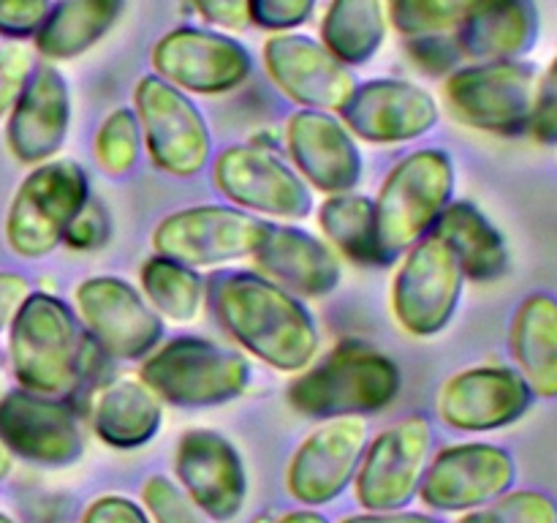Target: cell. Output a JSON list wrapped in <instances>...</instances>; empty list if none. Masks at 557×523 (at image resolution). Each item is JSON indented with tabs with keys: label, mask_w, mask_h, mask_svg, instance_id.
Returning a JSON list of instances; mask_svg holds the SVG:
<instances>
[{
	"label": "cell",
	"mask_w": 557,
	"mask_h": 523,
	"mask_svg": "<svg viewBox=\"0 0 557 523\" xmlns=\"http://www.w3.org/2000/svg\"><path fill=\"white\" fill-rule=\"evenodd\" d=\"M455 191V163L444 150H417L403 158L375 199V229L384 259L403 254L438 221Z\"/></svg>",
	"instance_id": "cell-4"
},
{
	"label": "cell",
	"mask_w": 557,
	"mask_h": 523,
	"mask_svg": "<svg viewBox=\"0 0 557 523\" xmlns=\"http://www.w3.org/2000/svg\"><path fill=\"white\" fill-rule=\"evenodd\" d=\"M288 150L299 172L326 194H343L359 183L362 156L348 131L321 109H305L288 120Z\"/></svg>",
	"instance_id": "cell-23"
},
{
	"label": "cell",
	"mask_w": 557,
	"mask_h": 523,
	"mask_svg": "<svg viewBox=\"0 0 557 523\" xmlns=\"http://www.w3.org/2000/svg\"><path fill=\"white\" fill-rule=\"evenodd\" d=\"M33 71V54L25 44L0 47V118L11 112Z\"/></svg>",
	"instance_id": "cell-39"
},
{
	"label": "cell",
	"mask_w": 557,
	"mask_h": 523,
	"mask_svg": "<svg viewBox=\"0 0 557 523\" xmlns=\"http://www.w3.org/2000/svg\"><path fill=\"white\" fill-rule=\"evenodd\" d=\"M107 232H109V223H107V210H103L98 202H85L79 212H76L74 221L69 223L65 229V238L63 243H69L71 248H96V245L107 243Z\"/></svg>",
	"instance_id": "cell-42"
},
{
	"label": "cell",
	"mask_w": 557,
	"mask_h": 523,
	"mask_svg": "<svg viewBox=\"0 0 557 523\" xmlns=\"http://www.w3.org/2000/svg\"><path fill=\"white\" fill-rule=\"evenodd\" d=\"M430 450L433 425L424 414H411L375 436L354 474L359 504L370 512L403 510L422 485Z\"/></svg>",
	"instance_id": "cell-10"
},
{
	"label": "cell",
	"mask_w": 557,
	"mask_h": 523,
	"mask_svg": "<svg viewBox=\"0 0 557 523\" xmlns=\"http://www.w3.org/2000/svg\"><path fill=\"white\" fill-rule=\"evenodd\" d=\"M533 390L517 368L479 365L451 376L438 396V414L449 428L466 434L509 428L533 406Z\"/></svg>",
	"instance_id": "cell-16"
},
{
	"label": "cell",
	"mask_w": 557,
	"mask_h": 523,
	"mask_svg": "<svg viewBox=\"0 0 557 523\" xmlns=\"http://www.w3.org/2000/svg\"><path fill=\"white\" fill-rule=\"evenodd\" d=\"M511 360L536 398L557 401V297L533 292L517 305L509 327Z\"/></svg>",
	"instance_id": "cell-26"
},
{
	"label": "cell",
	"mask_w": 557,
	"mask_h": 523,
	"mask_svg": "<svg viewBox=\"0 0 557 523\" xmlns=\"http://www.w3.org/2000/svg\"><path fill=\"white\" fill-rule=\"evenodd\" d=\"M71 120V96L65 76L52 63L33 65L14 109H11V153L22 163H44L63 147Z\"/></svg>",
	"instance_id": "cell-22"
},
{
	"label": "cell",
	"mask_w": 557,
	"mask_h": 523,
	"mask_svg": "<svg viewBox=\"0 0 557 523\" xmlns=\"http://www.w3.org/2000/svg\"><path fill=\"white\" fill-rule=\"evenodd\" d=\"M134 101L156 167L174 178L199 174L210 161V131L194 101L158 74L141 76Z\"/></svg>",
	"instance_id": "cell-8"
},
{
	"label": "cell",
	"mask_w": 557,
	"mask_h": 523,
	"mask_svg": "<svg viewBox=\"0 0 557 523\" xmlns=\"http://www.w3.org/2000/svg\"><path fill=\"white\" fill-rule=\"evenodd\" d=\"M9 472H11V452L5 450L3 441H0V479L9 477Z\"/></svg>",
	"instance_id": "cell-48"
},
{
	"label": "cell",
	"mask_w": 557,
	"mask_h": 523,
	"mask_svg": "<svg viewBox=\"0 0 557 523\" xmlns=\"http://www.w3.org/2000/svg\"><path fill=\"white\" fill-rule=\"evenodd\" d=\"M141 289L150 300L152 311L174 321H190L201 308L205 283L194 267L183 262L152 256L141 267Z\"/></svg>",
	"instance_id": "cell-32"
},
{
	"label": "cell",
	"mask_w": 557,
	"mask_h": 523,
	"mask_svg": "<svg viewBox=\"0 0 557 523\" xmlns=\"http://www.w3.org/2000/svg\"><path fill=\"white\" fill-rule=\"evenodd\" d=\"M315 0H248V16L253 25L275 33H292L313 16Z\"/></svg>",
	"instance_id": "cell-38"
},
{
	"label": "cell",
	"mask_w": 557,
	"mask_h": 523,
	"mask_svg": "<svg viewBox=\"0 0 557 523\" xmlns=\"http://www.w3.org/2000/svg\"><path fill=\"white\" fill-rule=\"evenodd\" d=\"M400 368L362 343H343L288 387V403L305 417H359L389 406L400 392Z\"/></svg>",
	"instance_id": "cell-3"
},
{
	"label": "cell",
	"mask_w": 557,
	"mask_h": 523,
	"mask_svg": "<svg viewBox=\"0 0 557 523\" xmlns=\"http://www.w3.org/2000/svg\"><path fill=\"white\" fill-rule=\"evenodd\" d=\"M199 16L212 27L223 31H239L250 22L248 0H190Z\"/></svg>",
	"instance_id": "cell-44"
},
{
	"label": "cell",
	"mask_w": 557,
	"mask_h": 523,
	"mask_svg": "<svg viewBox=\"0 0 557 523\" xmlns=\"http://www.w3.org/2000/svg\"><path fill=\"white\" fill-rule=\"evenodd\" d=\"M430 232L449 245L462 276L471 281L487 283L509 270V245L504 234L471 202H449Z\"/></svg>",
	"instance_id": "cell-27"
},
{
	"label": "cell",
	"mask_w": 557,
	"mask_h": 523,
	"mask_svg": "<svg viewBox=\"0 0 557 523\" xmlns=\"http://www.w3.org/2000/svg\"><path fill=\"white\" fill-rule=\"evenodd\" d=\"M0 523H14V521H11L9 515H3V512H0Z\"/></svg>",
	"instance_id": "cell-49"
},
{
	"label": "cell",
	"mask_w": 557,
	"mask_h": 523,
	"mask_svg": "<svg viewBox=\"0 0 557 523\" xmlns=\"http://www.w3.org/2000/svg\"><path fill=\"white\" fill-rule=\"evenodd\" d=\"M319 223L326 240L357 265H384L375 229V202L359 194H332L319 207Z\"/></svg>",
	"instance_id": "cell-31"
},
{
	"label": "cell",
	"mask_w": 557,
	"mask_h": 523,
	"mask_svg": "<svg viewBox=\"0 0 557 523\" xmlns=\"http://www.w3.org/2000/svg\"><path fill=\"white\" fill-rule=\"evenodd\" d=\"M0 441L38 466H71L85 452L79 417L63 398L14 390L0 398Z\"/></svg>",
	"instance_id": "cell-15"
},
{
	"label": "cell",
	"mask_w": 557,
	"mask_h": 523,
	"mask_svg": "<svg viewBox=\"0 0 557 523\" xmlns=\"http://www.w3.org/2000/svg\"><path fill=\"white\" fill-rule=\"evenodd\" d=\"M139 376L161 401L174 406H218L243 396L250 365L234 349L183 336L147 354Z\"/></svg>",
	"instance_id": "cell-5"
},
{
	"label": "cell",
	"mask_w": 557,
	"mask_h": 523,
	"mask_svg": "<svg viewBox=\"0 0 557 523\" xmlns=\"http://www.w3.org/2000/svg\"><path fill=\"white\" fill-rule=\"evenodd\" d=\"M212 308L239 346L277 370H305L319 349L313 316L292 292L256 272H223L212 281Z\"/></svg>",
	"instance_id": "cell-1"
},
{
	"label": "cell",
	"mask_w": 557,
	"mask_h": 523,
	"mask_svg": "<svg viewBox=\"0 0 557 523\" xmlns=\"http://www.w3.org/2000/svg\"><path fill=\"white\" fill-rule=\"evenodd\" d=\"M386 25V0H330L321 20V44L343 65H359L379 52Z\"/></svg>",
	"instance_id": "cell-30"
},
{
	"label": "cell",
	"mask_w": 557,
	"mask_h": 523,
	"mask_svg": "<svg viewBox=\"0 0 557 523\" xmlns=\"http://www.w3.org/2000/svg\"><path fill=\"white\" fill-rule=\"evenodd\" d=\"M30 294L25 276H16V272H0V330L9 325L16 316L20 305L25 303V297Z\"/></svg>",
	"instance_id": "cell-45"
},
{
	"label": "cell",
	"mask_w": 557,
	"mask_h": 523,
	"mask_svg": "<svg viewBox=\"0 0 557 523\" xmlns=\"http://www.w3.org/2000/svg\"><path fill=\"white\" fill-rule=\"evenodd\" d=\"M368 447V423L362 417H332L315 428L294 452L286 488L310 507L335 501L357 474Z\"/></svg>",
	"instance_id": "cell-17"
},
{
	"label": "cell",
	"mask_w": 557,
	"mask_h": 523,
	"mask_svg": "<svg viewBox=\"0 0 557 523\" xmlns=\"http://www.w3.org/2000/svg\"><path fill=\"white\" fill-rule=\"evenodd\" d=\"M272 523H330V521L313 510H297V512H286V515H281Z\"/></svg>",
	"instance_id": "cell-47"
},
{
	"label": "cell",
	"mask_w": 557,
	"mask_h": 523,
	"mask_svg": "<svg viewBox=\"0 0 557 523\" xmlns=\"http://www.w3.org/2000/svg\"><path fill=\"white\" fill-rule=\"evenodd\" d=\"M457 523H557V501L536 488L506 490L498 499L468 510Z\"/></svg>",
	"instance_id": "cell-34"
},
{
	"label": "cell",
	"mask_w": 557,
	"mask_h": 523,
	"mask_svg": "<svg viewBox=\"0 0 557 523\" xmlns=\"http://www.w3.org/2000/svg\"><path fill=\"white\" fill-rule=\"evenodd\" d=\"M141 501L152 523H207V515L188 499V494L163 474H152L141 485Z\"/></svg>",
	"instance_id": "cell-36"
},
{
	"label": "cell",
	"mask_w": 557,
	"mask_h": 523,
	"mask_svg": "<svg viewBox=\"0 0 557 523\" xmlns=\"http://www.w3.org/2000/svg\"><path fill=\"white\" fill-rule=\"evenodd\" d=\"M517 463L509 450L487 441L446 447L428 463L419 496L441 512H468L511 490Z\"/></svg>",
	"instance_id": "cell-12"
},
{
	"label": "cell",
	"mask_w": 557,
	"mask_h": 523,
	"mask_svg": "<svg viewBox=\"0 0 557 523\" xmlns=\"http://www.w3.org/2000/svg\"><path fill=\"white\" fill-rule=\"evenodd\" d=\"M123 9L125 0H60L49 5L33 41L47 60L79 58L112 31Z\"/></svg>",
	"instance_id": "cell-28"
},
{
	"label": "cell",
	"mask_w": 557,
	"mask_h": 523,
	"mask_svg": "<svg viewBox=\"0 0 557 523\" xmlns=\"http://www.w3.org/2000/svg\"><path fill=\"white\" fill-rule=\"evenodd\" d=\"M82 523H150L145 510L125 496H98L82 515Z\"/></svg>",
	"instance_id": "cell-43"
},
{
	"label": "cell",
	"mask_w": 557,
	"mask_h": 523,
	"mask_svg": "<svg viewBox=\"0 0 557 523\" xmlns=\"http://www.w3.org/2000/svg\"><path fill=\"white\" fill-rule=\"evenodd\" d=\"M528 134H531L539 145L557 147V54L549 60L544 74L536 80Z\"/></svg>",
	"instance_id": "cell-37"
},
{
	"label": "cell",
	"mask_w": 557,
	"mask_h": 523,
	"mask_svg": "<svg viewBox=\"0 0 557 523\" xmlns=\"http://www.w3.org/2000/svg\"><path fill=\"white\" fill-rule=\"evenodd\" d=\"M270 80L292 101L310 109H341L357 87V80L324 44L299 33H275L261 49Z\"/></svg>",
	"instance_id": "cell-19"
},
{
	"label": "cell",
	"mask_w": 557,
	"mask_h": 523,
	"mask_svg": "<svg viewBox=\"0 0 557 523\" xmlns=\"http://www.w3.org/2000/svg\"><path fill=\"white\" fill-rule=\"evenodd\" d=\"M539 38L536 0H487L455 33L462 60L498 63L522 60Z\"/></svg>",
	"instance_id": "cell-25"
},
{
	"label": "cell",
	"mask_w": 557,
	"mask_h": 523,
	"mask_svg": "<svg viewBox=\"0 0 557 523\" xmlns=\"http://www.w3.org/2000/svg\"><path fill=\"white\" fill-rule=\"evenodd\" d=\"M487 0H386L389 22L406 38L455 36Z\"/></svg>",
	"instance_id": "cell-33"
},
{
	"label": "cell",
	"mask_w": 557,
	"mask_h": 523,
	"mask_svg": "<svg viewBox=\"0 0 557 523\" xmlns=\"http://www.w3.org/2000/svg\"><path fill=\"white\" fill-rule=\"evenodd\" d=\"M343 123L364 142H408L438 123V104L424 87L403 80H373L354 87L341 107Z\"/></svg>",
	"instance_id": "cell-21"
},
{
	"label": "cell",
	"mask_w": 557,
	"mask_h": 523,
	"mask_svg": "<svg viewBox=\"0 0 557 523\" xmlns=\"http://www.w3.org/2000/svg\"><path fill=\"white\" fill-rule=\"evenodd\" d=\"M253 259L264 278L302 297H321L341 281L337 256L302 229L270 223Z\"/></svg>",
	"instance_id": "cell-24"
},
{
	"label": "cell",
	"mask_w": 557,
	"mask_h": 523,
	"mask_svg": "<svg viewBox=\"0 0 557 523\" xmlns=\"http://www.w3.org/2000/svg\"><path fill=\"white\" fill-rule=\"evenodd\" d=\"M267 227V221H256L232 207L201 205L163 218L152 234V245L166 259L188 267H212L253 256Z\"/></svg>",
	"instance_id": "cell-11"
},
{
	"label": "cell",
	"mask_w": 557,
	"mask_h": 523,
	"mask_svg": "<svg viewBox=\"0 0 557 523\" xmlns=\"http://www.w3.org/2000/svg\"><path fill=\"white\" fill-rule=\"evenodd\" d=\"M87 199V178L74 161L38 163L20 185L5 216L11 251L33 259L58 248Z\"/></svg>",
	"instance_id": "cell-7"
},
{
	"label": "cell",
	"mask_w": 557,
	"mask_h": 523,
	"mask_svg": "<svg viewBox=\"0 0 557 523\" xmlns=\"http://www.w3.org/2000/svg\"><path fill=\"white\" fill-rule=\"evenodd\" d=\"M341 523H441L435 518L422 515V512H400V510H386V512H368V515H351Z\"/></svg>",
	"instance_id": "cell-46"
},
{
	"label": "cell",
	"mask_w": 557,
	"mask_h": 523,
	"mask_svg": "<svg viewBox=\"0 0 557 523\" xmlns=\"http://www.w3.org/2000/svg\"><path fill=\"white\" fill-rule=\"evenodd\" d=\"M536 80V69L525 60L471 63L451 71L444 96L451 114L468 129L522 136L531 123Z\"/></svg>",
	"instance_id": "cell-6"
},
{
	"label": "cell",
	"mask_w": 557,
	"mask_h": 523,
	"mask_svg": "<svg viewBox=\"0 0 557 523\" xmlns=\"http://www.w3.org/2000/svg\"><path fill=\"white\" fill-rule=\"evenodd\" d=\"M161 428V398L145 381H114L92 406V430L117 450H134L156 439Z\"/></svg>",
	"instance_id": "cell-29"
},
{
	"label": "cell",
	"mask_w": 557,
	"mask_h": 523,
	"mask_svg": "<svg viewBox=\"0 0 557 523\" xmlns=\"http://www.w3.org/2000/svg\"><path fill=\"white\" fill-rule=\"evenodd\" d=\"M152 65L161 80L180 90L221 96L248 80L253 60L248 49L226 33L177 27L156 44Z\"/></svg>",
	"instance_id": "cell-13"
},
{
	"label": "cell",
	"mask_w": 557,
	"mask_h": 523,
	"mask_svg": "<svg viewBox=\"0 0 557 523\" xmlns=\"http://www.w3.org/2000/svg\"><path fill=\"white\" fill-rule=\"evenodd\" d=\"M139 120L131 109H114L101 123L96 136V158L112 178L125 174L139 158Z\"/></svg>",
	"instance_id": "cell-35"
},
{
	"label": "cell",
	"mask_w": 557,
	"mask_h": 523,
	"mask_svg": "<svg viewBox=\"0 0 557 523\" xmlns=\"http://www.w3.org/2000/svg\"><path fill=\"white\" fill-rule=\"evenodd\" d=\"M462 281L455 254L438 234L413 243L392 283V311L403 330L422 338L444 330L460 303Z\"/></svg>",
	"instance_id": "cell-9"
},
{
	"label": "cell",
	"mask_w": 557,
	"mask_h": 523,
	"mask_svg": "<svg viewBox=\"0 0 557 523\" xmlns=\"http://www.w3.org/2000/svg\"><path fill=\"white\" fill-rule=\"evenodd\" d=\"M408 52L417 60V65L428 74H444V71H455L462 54L457 49V41L451 33H438V36H417L408 38Z\"/></svg>",
	"instance_id": "cell-40"
},
{
	"label": "cell",
	"mask_w": 557,
	"mask_h": 523,
	"mask_svg": "<svg viewBox=\"0 0 557 523\" xmlns=\"http://www.w3.org/2000/svg\"><path fill=\"white\" fill-rule=\"evenodd\" d=\"M174 472L188 499L212 521H232L245 507L248 479L243 458L237 447L215 430H185L174 452Z\"/></svg>",
	"instance_id": "cell-18"
},
{
	"label": "cell",
	"mask_w": 557,
	"mask_h": 523,
	"mask_svg": "<svg viewBox=\"0 0 557 523\" xmlns=\"http://www.w3.org/2000/svg\"><path fill=\"white\" fill-rule=\"evenodd\" d=\"M49 0H0V33L11 38H27L41 27Z\"/></svg>",
	"instance_id": "cell-41"
},
{
	"label": "cell",
	"mask_w": 557,
	"mask_h": 523,
	"mask_svg": "<svg viewBox=\"0 0 557 523\" xmlns=\"http://www.w3.org/2000/svg\"><path fill=\"white\" fill-rule=\"evenodd\" d=\"M215 183L239 207L275 218H305L310 191L277 156L253 145H234L215 161Z\"/></svg>",
	"instance_id": "cell-20"
},
{
	"label": "cell",
	"mask_w": 557,
	"mask_h": 523,
	"mask_svg": "<svg viewBox=\"0 0 557 523\" xmlns=\"http://www.w3.org/2000/svg\"><path fill=\"white\" fill-rule=\"evenodd\" d=\"M11 363L22 390L71 398L90 374L92 349L74 311L52 294H27L11 319Z\"/></svg>",
	"instance_id": "cell-2"
},
{
	"label": "cell",
	"mask_w": 557,
	"mask_h": 523,
	"mask_svg": "<svg viewBox=\"0 0 557 523\" xmlns=\"http://www.w3.org/2000/svg\"><path fill=\"white\" fill-rule=\"evenodd\" d=\"M76 308L90 341L117 360H139L161 341V316L131 283L112 276L87 278L76 287Z\"/></svg>",
	"instance_id": "cell-14"
}]
</instances>
